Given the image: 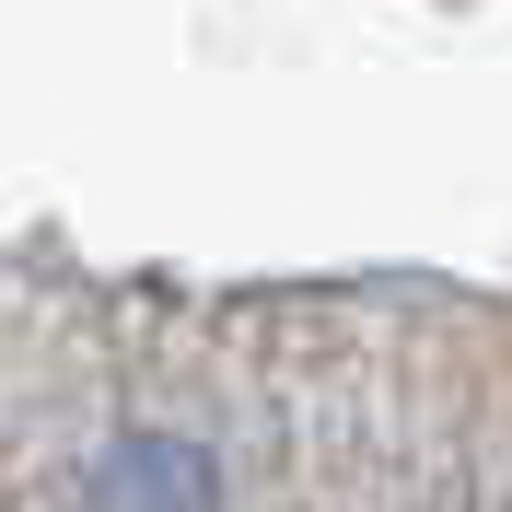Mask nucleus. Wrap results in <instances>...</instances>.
Listing matches in <instances>:
<instances>
[{"label": "nucleus", "mask_w": 512, "mask_h": 512, "mask_svg": "<svg viewBox=\"0 0 512 512\" xmlns=\"http://www.w3.org/2000/svg\"><path fill=\"white\" fill-rule=\"evenodd\" d=\"M94 512H210V454L175 431H128L94 466Z\"/></svg>", "instance_id": "obj_1"}]
</instances>
